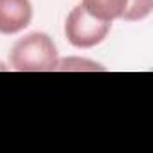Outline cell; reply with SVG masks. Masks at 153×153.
<instances>
[{
	"mask_svg": "<svg viewBox=\"0 0 153 153\" xmlns=\"http://www.w3.org/2000/svg\"><path fill=\"white\" fill-rule=\"evenodd\" d=\"M54 70H59V72H96V70H105V67L92 61V59H87V58L68 56V58L58 59Z\"/></svg>",
	"mask_w": 153,
	"mask_h": 153,
	"instance_id": "5b68a950",
	"label": "cell"
},
{
	"mask_svg": "<svg viewBox=\"0 0 153 153\" xmlns=\"http://www.w3.org/2000/svg\"><path fill=\"white\" fill-rule=\"evenodd\" d=\"M58 59L56 43L45 33L20 38L9 52V65L18 72H52Z\"/></svg>",
	"mask_w": 153,
	"mask_h": 153,
	"instance_id": "6da1fadb",
	"label": "cell"
},
{
	"mask_svg": "<svg viewBox=\"0 0 153 153\" xmlns=\"http://www.w3.org/2000/svg\"><path fill=\"white\" fill-rule=\"evenodd\" d=\"M153 11V0H130V7L123 20L126 22H140L148 18Z\"/></svg>",
	"mask_w": 153,
	"mask_h": 153,
	"instance_id": "8992f818",
	"label": "cell"
},
{
	"mask_svg": "<svg viewBox=\"0 0 153 153\" xmlns=\"http://www.w3.org/2000/svg\"><path fill=\"white\" fill-rule=\"evenodd\" d=\"M110 29V22H103L92 16L85 11L81 4L76 6L65 20V36L68 43L76 49H92L99 45L101 42H105Z\"/></svg>",
	"mask_w": 153,
	"mask_h": 153,
	"instance_id": "7a4b0ae2",
	"label": "cell"
},
{
	"mask_svg": "<svg viewBox=\"0 0 153 153\" xmlns=\"http://www.w3.org/2000/svg\"><path fill=\"white\" fill-rule=\"evenodd\" d=\"M0 70H7V67H6V65H4L2 61H0Z\"/></svg>",
	"mask_w": 153,
	"mask_h": 153,
	"instance_id": "52a82bcc",
	"label": "cell"
},
{
	"mask_svg": "<svg viewBox=\"0 0 153 153\" xmlns=\"http://www.w3.org/2000/svg\"><path fill=\"white\" fill-rule=\"evenodd\" d=\"M81 6L92 16L112 24L114 20L124 18L130 7V0H81Z\"/></svg>",
	"mask_w": 153,
	"mask_h": 153,
	"instance_id": "277c9868",
	"label": "cell"
},
{
	"mask_svg": "<svg viewBox=\"0 0 153 153\" xmlns=\"http://www.w3.org/2000/svg\"><path fill=\"white\" fill-rule=\"evenodd\" d=\"M33 20L31 0H0V34H18Z\"/></svg>",
	"mask_w": 153,
	"mask_h": 153,
	"instance_id": "3957f363",
	"label": "cell"
}]
</instances>
